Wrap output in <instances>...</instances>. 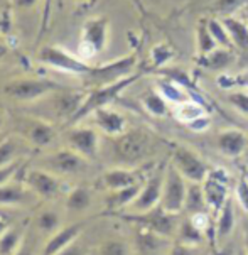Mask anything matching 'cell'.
I'll return each mask as SVG.
<instances>
[{
    "mask_svg": "<svg viewBox=\"0 0 248 255\" xmlns=\"http://www.w3.org/2000/svg\"><path fill=\"white\" fill-rule=\"evenodd\" d=\"M112 157L119 166L133 167L149 159L155 149L154 133L143 128H127L117 137H108Z\"/></svg>",
    "mask_w": 248,
    "mask_h": 255,
    "instance_id": "cell-1",
    "label": "cell"
},
{
    "mask_svg": "<svg viewBox=\"0 0 248 255\" xmlns=\"http://www.w3.org/2000/svg\"><path fill=\"white\" fill-rule=\"evenodd\" d=\"M68 88L66 85L59 83L56 80L44 76H17L8 80L3 85L2 92L10 100H15L19 103H34L41 102L46 97L53 95L56 92Z\"/></svg>",
    "mask_w": 248,
    "mask_h": 255,
    "instance_id": "cell-2",
    "label": "cell"
},
{
    "mask_svg": "<svg viewBox=\"0 0 248 255\" xmlns=\"http://www.w3.org/2000/svg\"><path fill=\"white\" fill-rule=\"evenodd\" d=\"M142 76V73H133L127 78H122V80L115 81V83H108V85H102V86H95L86 92V98L83 102L81 109L78 110V114L75 115V119L71 120L69 125H76L80 124L81 120L88 119V117L93 114L95 110L103 109V107H110L117 98L120 97L128 86H132L138 78Z\"/></svg>",
    "mask_w": 248,
    "mask_h": 255,
    "instance_id": "cell-3",
    "label": "cell"
},
{
    "mask_svg": "<svg viewBox=\"0 0 248 255\" xmlns=\"http://www.w3.org/2000/svg\"><path fill=\"white\" fill-rule=\"evenodd\" d=\"M37 61L44 66L51 68V70L66 73V75L80 76L83 80L90 76L93 71V66L86 61V59L80 58L78 54L69 53L63 46L58 44H46L37 51L36 54Z\"/></svg>",
    "mask_w": 248,
    "mask_h": 255,
    "instance_id": "cell-4",
    "label": "cell"
},
{
    "mask_svg": "<svg viewBox=\"0 0 248 255\" xmlns=\"http://www.w3.org/2000/svg\"><path fill=\"white\" fill-rule=\"evenodd\" d=\"M110 39V22L107 17L97 15L85 20L80 36V58H93L107 49Z\"/></svg>",
    "mask_w": 248,
    "mask_h": 255,
    "instance_id": "cell-5",
    "label": "cell"
},
{
    "mask_svg": "<svg viewBox=\"0 0 248 255\" xmlns=\"http://www.w3.org/2000/svg\"><path fill=\"white\" fill-rule=\"evenodd\" d=\"M125 220L138 225V227H143L147 230L157 233V235L164 237V239H174L177 237V232H179V215H174L165 211L160 206H155L145 213H125L124 215Z\"/></svg>",
    "mask_w": 248,
    "mask_h": 255,
    "instance_id": "cell-6",
    "label": "cell"
},
{
    "mask_svg": "<svg viewBox=\"0 0 248 255\" xmlns=\"http://www.w3.org/2000/svg\"><path fill=\"white\" fill-rule=\"evenodd\" d=\"M15 133L27 142L29 145L44 149L49 147L58 137L56 127L47 119L36 115H22L15 119Z\"/></svg>",
    "mask_w": 248,
    "mask_h": 255,
    "instance_id": "cell-7",
    "label": "cell"
},
{
    "mask_svg": "<svg viewBox=\"0 0 248 255\" xmlns=\"http://www.w3.org/2000/svg\"><path fill=\"white\" fill-rule=\"evenodd\" d=\"M188 181L181 174L171 162L165 166V179L160 196V208H164L169 213L181 215L184 210V200L188 193Z\"/></svg>",
    "mask_w": 248,
    "mask_h": 255,
    "instance_id": "cell-8",
    "label": "cell"
},
{
    "mask_svg": "<svg viewBox=\"0 0 248 255\" xmlns=\"http://www.w3.org/2000/svg\"><path fill=\"white\" fill-rule=\"evenodd\" d=\"M41 167L59 178L76 176L88 167V159H85L69 147H63V149H56L53 152L46 154L41 159Z\"/></svg>",
    "mask_w": 248,
    "mask_h": 255,
    "instance_id": "cell-9",
    "label": "cell"
},
{
    "mask_svg": "<svg viewBox=\"0 0 248 255\" xmlns=\"http://www.w3.org/2000/svg\"><path fill=\"white\" fill-rule=\"evenodd\" d=\"M86 98V92L81 90H73L71 86L56 92L49 97H46L44 100H41L44 105L51 107V117L56 120H64L68 125L71 124V120L75 119L78 110L81 109L83 102Z\"/></svg>",
    "mask_w": 248,
    "mask_h": 255,
    "instance_id": "cell-10",
    "label": "cell"
},
{
    "mask_svg": "<svg viewBox=\"0 0 248 255\" xmlns=\"http://www.w3.org/2000/svg\"><path fill=\"white\" fill-rule=\"evenodd\" d=\"M135 66H137V58L133 54H127L124 58L115 59V61L100 64V66H93V71L90 73V76L85 81L91 85V88L115 83V81L122 80V78L133 75L135 73Z\"/></svg>",
    "mask_w": 248,
    "mask_h": 255,
    "instance_id": "cell-11",
    "label": "cell"
},
{
    "mask_svg": "<svg viewBox=\"0 0 248 255\" xmlns=\"http://www.w3.org/2000/svg\"><path fill=\"white\" fill-rule=\"evenodd\" d=\"M201 186L208 208L213 217H216L220 210L226 205V201L230 200V174L221 167H213Z\"/></svg>",
    "mask_w": 248,
    "mask_h": 255,
    "instance_id": "cell-12",
    "label": "cell"
},
{
    "mask_svg": "<svg viewBox=\"0 0 248 255\" xmlns=\"http://www.w3.org/2000/svg\"><path fill=\"white\" fill-rule=\"evenodd\" d=\"M171 164L186 178L188 183L201 184L208 178L210 166L194 152L193 149L186 145H176L172 150Z\"/></svg>",
    "mask_w": 248,
    "mask_h": 255,
    "instance_id": "cell-13",
    "label": "cell"
},
{
    "mask_svg": "<svg viewBox=\"0 0 248 255\" xmlns=\"http://www.w3.org/2000/svg\"><path fill=\"white\" fill-rule=\"evenodd\" d=\"M167 166V164H165ZM165 166H160L157 171H152L145 179H143L142 189L135 198V201L130 205L127 210L128 213H145L155 206L160 205V196H162L164 179H165Z\"/></svg>",
    "mask_w": 248,
    "mask_h": 255,
    "instance_id": "cell-14",
    "label": "cell"
},
{
    "mask_svg": "<svg viewBox=\"0 0 248 255\" xmlns=\"http://www.w3.org/2000/svg\"><path fill=\"white\" fill-rule=\"evenodd\" d=\"M66 147L83 155L85 159H97L100 152V135L95 128L83 125H68L63 135Z\"/></svg>",
    "mask_w": 248,
    "mask_h": 255,
    "instance_id": "cell-15",
    "label": "cell"
},
{
    "mask_svg": "<svg viewBox=\"0 0 248 255\" xmlns=\"http://www.w3.org/2000/svg\"><path fill=\"white\" fill-rule=\"evenodd\" d=\"M22 183L36 196L44 198V200H54L63 191V181H61L59 176L42 169V167H37V169H24Z\"/></svg>",
    "mask_w": 248,
    "mask_h": 255,
    "instance_id": "cell-16",
    "label": "cell"
},
{
    "mask_svg": "<svg viewBox=\"0 0 248 255\" xmlns=\"http://www.w3.org/2000/svg\"><path fill=\"white\" fill-rule=\"evenodd\" d=\"M90 117L93 119L95 125L107 137H117L127 130V119H125V115H122L119 110L110 109V107H103V109L95 110Z\"/></svg>",
    "mask_w": 248,
    "mask_h": 255,
    "instance_id": "cell-17",
    "label": "cell"
},
{
    "mask_svg": "<svg viewBox=\"0 0 248 255\" xmlns=\"http://www.w3.org/2000/svg\"><path fill=\"white\" fill-rule=\"evenodd\" d=\"M142 178L137 171L130 169V167L124 166H113L107 169L102 174V184L107 191H117V189H124L128 186L142 183Z\"/></svg>",
    "mask_w": 248,
    "mask_h": 255,
    "instance_id": "cell-18",
    "label": "cell"
},
{
    "mask_svg": "<svg viewBox=\"0 0 248 255\" xmlns=\"http://www.w3.org/2000/svg\"><path fill=\"white\" fill-rule=\"evenodd\" d=\"M85 225H86L85 222H78V223L68 225V227H63V228H59L58 232H54L53 237L46 242L42 255H56V254H59L61 250L69 247L71 244H75V240L80 237Z\"/></svg>",
    "mask_w": 248,
    "mask_h": 255,
    "instance_id": "cell-19",
    "label": "cell"
},
{
    "mask_svg": "<svg viewBox=\"0 0 248 255\" xmlns=\"http://www.w3.org/2000/svg\"><path fill=\"white\" fill-rule=\"evenodd\" d=\"M36 194L20 181H10L0 186V208H7V206H20L25 203H30L36 200Z\"/></svg>",
    "mask_w": 248,
    "mask_h": 255,
    "instance_id": "cell-20",
    "label": "cell"
},
{
    "mask_svg": "<svg viewBox=\"0 0 248 255\" xmlns=\"http://www.w3.org/2000/svg\"><path fill=\"white\" fill-rule=\"evenodd\" d=\"M218 150L226 157H238L247 150L248 137L245 132L237 130V128H226L220 132L218 140H216Z\"/></svg>",
    "mask_w": 248,
    "mask_h": 255,
    "instance_id": "cell-21",
    "label": "cell"
},
{
    "mask_svg": "<svg viewBox=\"0 0 248 255\" xmlns=\"http://www.w3.org/2000/svg\"><path fill=\"white\" fill-rule=\"evenodd\" d=\"M142 183L128 186V188L124 189H117V191H108L107 198H105V205L108 211H124L128 210L130 205L135 201V198L138 196L142 189Z\"/></svg>",
    "mask_w": 248,
    "mask_h": 255,
    "instance_id": "cell-22",
    "label": "cell"
},
{
    "mask_svg": "<svg viewBox=\"0 0 248 255\" xmlns=\"http://www.w3.org/2000/svg\"><path fill=\"white\" fill-rule=\"evenodd\" d=\"M233 61H235V54L230 49H225V47H216L211 53L196 58V64H198L199 68L210 70V71L226 70L228 66H232Z\"/></svg>",
    "mask_w": 248,
    "mask_h": 255,
    "instance_id": "cell-23",
    "label": "cell"
},
{
    "mask_svg": "<svg viewBox=\"0 0 248 255\" xmlns=\"http://www.w3.org/2000/svg\"><path fill=\"white\" fill-rule=\"evenodd\" d=\"M223 20L226 31L230 34V39L233 42V47L240 51H245L248 53V24L245 20L238 19L235 15H230V17H220Z\"/></svg>",
    "mask_w": 248,
    "mask_h": 255,
    "instance_id": "cell-24",
    "label": "cell"
},
{
    "mask_svg": "<svg viewBox=\"0 0 248 255\" xmlns=\"http://www.w3.org/2000/svg\"><path fill=\"white\" fill-rule=\"evenodd\" d=\"M29 144L25 142L22 137L15 135V137H5L0 142V167L8 166V164L19 161L22 159V155L25 152V147Z\"/></svg>",
    "mask_w": 248,
    "mask_h": 255,
    "instance_id": "cell-25",
    "label": "cell"
},
{
    "mask_svg": "<svg viewBox=\"0 0 248 255\" xmlns=\"http://www.w3.org/2000/svg\"><path fill=\"white\" fill-rule=\"evenodd\" d=\"M235 230V205L233 200L230 198L226 201V205L220 210V213L216 215V222H215V235L216 240L223 242L228 239Z\"/></svg>",
    "mask_w": 248,
    "mask_h": 255,
    "instance_id": "cell-26",
    "label": "cell"
},
{
    "mask_svg": "<svg viewBox=\"0 0 248 255\" xmlns=\"http://www.w3.org/2000/svg\"><path fill=\"white\" fill-rule=\"evenodd\" d=\"M184 213H188V217L194 213H201V211H210L206 205V198L203 193V186L199 183H189L188 184V193H186L184 200Z\"/></svg>",
    "mask_w": 248,
    "mask_h": 255,
    "instance_id": "cell-27",
    "label": "cell"
},
{
    "mask_svg": "<svg viewBox=\"0 0 248 255\" xmlns=\"http://www.w3.org/2000/svg\"><path fill=\"white\" fill-rule=\"evenodd\" d=\"M155 90L162 95L167 102H172V103H182L186 100H191L189 93L186 88H182L181 85L174 83L172 80H169V78H164L160 76L157 81H155Z\"/></svg>",
    "mask_w": 248,
    "mask_h": 255,
    "instance_id": "cell-28",
    "label": "cell"
},
{
    "mask_svg": "<svg viewBox=\"0 0 248 255\" xmlns=\"http://www.w3.org/2000/svg\"><path fill=\"white\" fill-rule=\"evenodd\" d=\"M140 103L143 107V110L147 112L152 117H157V119H162L169 114V105L167 100L160 95L157 90H149L140 97Z\"/></svg>",
    "mask_w": 248,
    "mask_h": 255,
    "instance_id": "cell-29",
    "label": "cell"
},
{
    "mask_svg": "<svg viewBox=\"0 0 248 255\" xmlns=\"http://www.w3.org/2000/svg\"><path fill=\"white\" fill-rule=\"evenodd\" d=\"M172 114L176 117L177 122H181L182 125H188L193 122V120L198 119V117L206 114V107L201 105L199 102L186 100L182 103H177V105L172 109Z\"/></svg>",
    "mask_w": 248,
    "mask_h": 255,
    "instance_id": "cell-30",
    "label": "cell"
},
{
    "mask_svg": "<svg viewBox=\"0 0 248 255\" xmlns=\"http://www.w3.org/2000/svg\"><path fill=\"white\" fill-rule=\"evenodd\" d=\"M22 230L19 227H8L0 235V255H15V252L22 247Z\"/></svg>",
    "mask_w": 248,
    "mask_h": 255,
    "instance_id": "cell-31",
    "label": "cell"
},
{
    "mask_svg": "<svg viewBox=\"0 0 248 255\" xmlns=\"http://www.w3.org/2000/svg\"><path fill=\"white\" fill-rule=\"evenodd\" d=\"M91 201H93V196L90 189L86 186H76L68 193L66 206L71 211H85L91 206Z\"/></svg>",
    "mask_w": 248,
    "mask_h": 255,
    "instance_id": "cell-32",
    "label": "cell"
},
{
    "mask_svg": "<svg viewBox=\"0 0 248 255\" xmlns=\"http://www.w3.org/2000/svg\"><path fill=\"white\" fill-rule=\"evenodd\" d=\"M196 47H198V56H204L211 53V51H215L216 47H220L215 39H213L210 29H208L206 19L199 20L198 27H196Z\"/></svg>",
    "mask_w": 248,
    "mask_h": 255,
    "instance_id": "cell-33",
    "label": "cell"
},
{
    "mask_svg": "<svg viewBox=\"0 0 248 255\" xmlns=\"http://www.w3.org/2000/svg\"><path fill=\"white\" fill-rule=\"evenodd\" d=\"M177 239H179V242H184V244L198 245V247H201L203 242L206 240V235L194 227V223L191 222L189 217H186L184 220H181L179 232H177Z\"/></svg>",
    "mask_w": 248,
    "mask_h": 255,
    "instance_id": "cell-34",
    "label": "cell"
},
{
    "mask_svg": "<svg viewBox=\"0 0 248 255\" xmlns=\"http://www.w3.org/2000/svg\"><path fill=\"white\" fill-rule=\"evenodd\" d=\"M216 83L223 90H248V70L240 73H221Z\"/></svg>",
    "mask_w": 248,
    "mask_h": 255,
    "instance_id": "cell-35",
    "label": "cell"
},
{
    "mask_svg": "<svg viewBox=\"0 0 248 255\" xmlns=\"http://www.w3.org/2000/svg\"><path fill=\"white\" fill-rule=\"evenodd\" d=\"M206 20H208V29H210L216 44L220 47H225V49H232L233 42H232V39H230V34L226 31L223 20L218 19V17H210V19H206Z\"/></svg>",
    "mask_w": 248,
    "mask_h": 255,
    "instance_id": "cell-36",
    "label": "cell"
},
{
    "mask_svg": "<svg viewBox=\"0 0 248 255\" xmlns=\"http://www.w3.org/2000/svg\"><path fill=\"white\" fill-rule=\"evenodd\" d=\"M160 240H164V237L147 230V228H143V227H138L137 245L142 252H154V250H157L160 247Z\"/></svg>",
    "mask_w": 248,
    "mask_h": 255,
    "instance_id": "cell-37",
    "label": "cell"
},
{
    "mask_svg": "<svg viewBox=\"0 0 248 255\" xmlns=\"http://www.w3.org/2000/svg\"><path fill=\"white\" fill-rule=\"evenodd\" d=\"M36 227L42 233H54L61 228V218L56 211L44 210L36 217Z\"/></svg>",
    "mask_w": 248,
    "mask_h": 255,
    "instance_id": "cell-38",
    "label": "cell"
},
{
    "mask_svg": "<svg viewBox=\"0 0 248 255\" xmlns=\"http://www.w3.org/2000/svg\"><path fill=\"white\" fill-rule=\"evenodd\" d=\"M172 56H174V53H172L171 47H169V44H165V42H159V44H155V46L150 49V61H152V66H154L155 70L167 66V63L172 59Z\"/></svg>",
    "mask_w": 248,
    "mask_h": 255,
    "instance_id": "cell-39",
    "label": "cell"
},
{
    "mask_svg": "<svg viewBox=\"0 0 248 255\" xmlns=\"http://www.w3.org/2000/svg\"><path fill=\"white\" fill-rule=\"evenodd\" d=\"M248 0H216L213 3V12L220 17H230L247 7Z\"/></svg>",
    "mask_w": 248,
    "mask_h": 255,
    "instance_id": "cell-40",
    "label": "cell"
},
{
    "mask_svg": "<svg viewBox=\"0 0 248 255\" xmlns=\"http://www.w3.org/2000/svg\"><path fill=\"white\" fill-rule=\"evenodd\" d=\"M100 255H130V247L125 240L108 239L100 245Z\"/></svg>",
    "mask_w": 248,
    "mask_h": 255,
    "instance_id": "cell-41",
    "label": "cell"
},
{
    "mask_svg": "<svg viewBox=\"0 0 248 255\" xmlns=\"http://www.w3.org/2000/svg\"><path fill=\"white\" fill-rule=\"evenodd\" d=\"M226 100L237 112L248 117V92L247 90H228Z\"/></svg>",
    "mask_w": 248,
    "mask_h": 255,
    "instance_id": "cell-42",
    "label": "cell"
},
{
    "mask_svg": "<svg viewBox=\"0 0 248 255\" xmlns=\"http://www.w3.org/2000/svg\"><path fill=\"white\" fill-rule=\"evenodd\" d=\"M235 198L237 203L242 206V210L248 215V178L247 174H243L238 178L237 184H235Z\"/></svg>",
    "mask_w": 248,
    "mask_h": 255,
    "instance_id": "cell-43",
    "label": "cell"
},
{
    "mask_svg": "<svg viewBox=\"0 0 248 255\" xmlns=\"http://www.w3.org/2000/svg\"><path fill=\"white\" fill-rule=\"evenodd\" d=\"M24 167V161L19 159V161L8 164V166H3L0 167V186L5 184V183H10V181L15 179V176L19 174V171Z\"/></svg>",
    "mask_w": 248,
    "mask_h": 255,
    "instance_id": "cell-44",
    "label": "cell"
},
{
    "mask_svg": "<svg viewBox=\"0 0 248 255\" xmlns=\"http://www.w3.org/2000/svg\"><path fill=\"white\" fill-rule=\"evenodd\" d=\"M203 254V249L198 247V245H189V244H184V242H177L174 244L169 252L165 255H201Z\"/></svg>",
    "mask_w": 248,
    "mask_h": 255,
    "instance_id": "cell-45",
    "label": "cell"
},
{
    "mask_svg": "<svg viewBox=\"0 0 248 255\" xmlns=\"http://www.w3.org/2000/svg\"><path fill=\"white\" fill-rule=\"evenodd\" d=\"M186 127H188L189 130L194 132V133H203V132H206L208 128L211 127V117L204 114L201 117H198L196 120H193L191 124H188Z\"/></svg>",
    "mask_w": 248,
    "mask_h": 255,
    "instance_id": "cell-46",
    "label": "cell"
},
{
    "mask_svg": "<svg viewBox=\"0 0 248 255\" xmlns=\"http://www.w3.org/2000/svg\"><path fill=\"white\" fill-rule=\"evenodd\" d=\"M39 2H41V0H8L12 10H19V12L30 10V8L36 7Z\"/></svg>",
    "mask_w": 248,
    "mask_h": 255,
    "instance_id": "cell-47",
    "label": "cell"
},
{
    "mask_svg": "<svg viewBox=\"0 0 248 255\" xmlns=\"http://www.w3.org/2000/svg\"><path fill=\"white\" fill-rule=\"evenodd\" d=\"M10 31V15H8V10L0 7V34H5Z\"/></svg>",
    "mask_w": 248,
    "mask_h": 255,
    "instance_id": "cell-48",
    "label": "cell"
},
{
    "mask_svg": "<svg viewBox=\"0 0 248 255\" xmlns=\"http://www.w3.org/2000/svg\"><path fill=\"white\" fill-rule=\"evenodd\" d=\"M10 54H12V47L8 46V42L5 41L3 34H0V63L5 61Z\"/></svg>",
    "mask_w": 248,
    "mask_h": 255,
    "instance_id": "cell-49",
    "label": "cell"
},
{
    "mask_svg": "<svg viewBox=\"0 0 248 255\" xmlns=\"http://www.w3.org/2000/svg\"><path fill=\"white\" fill-rule=\"evenodd\" d=\"M56 255H86V252H85V249H83L81 245L71 244L69 247H66L64 250H61V252L56 254Z\"/></svg>",
    "mask_w": 248,
    "mask_h": 255,
    "instance_id": "cell-50",
    "label": "cell"
},
{
    "mask_svg": "<svg viewBox=\"0 0 248 255\" xmlns=\"http://www.w3.org/2000/svg\"><path fill=\"white\" fill-rule=\"evenodd\" d=\"M242 233H243L242 244H243V247H245L247 255H248V215H247L245 218H243V222H242Z\"/></svg>",
    "mask_w": 248,
    "mask_h": 255,
    "instance_id": "cell-51",
    "label": "cell"
},
{
    "mask_svg": "<svg viewBox=\"0 0 248 255\" xmlns=\"http://www.w3.org/2000/svg\"><path fill=\"white\" fill-rule=\"evenodd\" d=\"M0 210H2V208H0ZM3 217H5V215H3V211H0V235H2V233L8 228V222Z\"/></svg>",
    "mask_w": 248,
    "mask_h": 255,
    "instance_id": "cell-52",
    "label": "cell"
},
{
    "mask_svg": "<svg viewBox=\"0 0 248 255\" xmlns=\"http://www.w3.org/2000/svg\"><path fill=\"white\" fill-rule=\"evenodd\" d=\"M15 255H34V254H32V250L27 247V245H22V247L15 252Z\"/></svg>",
    "mask_w": 248,
    "mask_h": 255,
    "instance_id": "cell-53",
    "label": "cell"
},
{
    "mask_svg": "<svg viewBox=\"0 0 248 255\" xmlns=\"http://www.w3.org/2000/svg\"><path fill=\"white\" fill-rule=\"evenodd\" d=\"M5 122H7L5 114H3V112L0 110V132H2V130H3V127H5Z\"/></svg>",
    "mask_w": 248,
    "mask_h": 255,
    "instance_id": "cell-54",
    "label": "cell"
},
{
    "mask_svg": "<svg viewBox=\"0 0 248 255\" xmlns=\"http://www.w3.org/2000/svg\"><path fill=\"white\" fill-rule=\"evenodd\" d=\"M235 255H247V250H245V247H243V244L237 249V252H235Z\"/></svg>",
    "mask_w": 248,
    "mask_h": 255,
    "instance_id": "cell-55",
    "label": "cell"
},
{
    "mask_svg": "<svg viewBox=\"0 0 248 255\" xmlns=\"http://www.w3.org/2000/svg\"><path fill=\"white\" fill-rule=\"evenodd\" d=\"M0 7L8 10V8H10V3H8V0H0Z\"/></svg>",
    "mask_w": 248,
    "mask_h": 255,
    "instance_id": "cell-56",
    "label": "cell"
},
{
    "mask_svg": "<svg viewBox=\"0 0 248 255\" xmlns=\"http://www.w3.org/2000/svg\"><path fill=\"white\" fill-rule=\"evenodd\" d=\"M5 137H7L5 133H3V132H0V142H2L3 139H5Z\"/></svg>",
    "mask_w": 248,
    "mask_h": 255,
    "instance_id": "cell-57",
    "label": "cell"
},
{
    "mask_svg": "<svg viewBox=\"0 0 248 255\" xmlns=\"http://www.w3.org/2000/svg\"><path fill=\"white\" fill-rule=\"evenodd\" d=\"M78 2H88V0H78Z\"/></svg>",
    "mask_w": 248,
    "mask_h": 255,
    "instance_id": "cell-58",
    "label": "cell"
},
{
    "mask_svg": "<svg viewBox=\"0 0 248 255\" xmlns=\"http://www.w3.org/2000/svg\"><path fill=\"white\" fill-rule=\"evenodd\" d=\"M247 24H248V10H247Z\"/></svg>",
    "mask_w": 248,
    "mask_h": 255,
    "instance_id": "cell-59",
    "label": "cell"
},
{
    "mask_svg": "<svg viewBox=\"0 0 248 255\" xmlns=\"http://www.w3.org/2000/svg\"><path fill=\"white\" fill-rule=\"evenodd\" d=\"M201 255H208V254H206V252H203V254H201Z\"/></svg>",
    "mask_w": 248,
    "mask_h": 255,
    "instance_id": "cell-60",
    "label": "cell"
},
{
    "mask_svg": "<svg viewBox=\"0 0 248 255\" xmlns=\"http://www.w3.org/2000/svg\"><path fill=\"white\" fill-rule=\"evenodd\" d=\"M245 174H247V178H248V171H247V172H245Z\"/></svg>",
    "mask_w": 248,
    "mask_h": 255,
    "instance_id": "cell-61",
    "label": "cell"
}]
</instances>
